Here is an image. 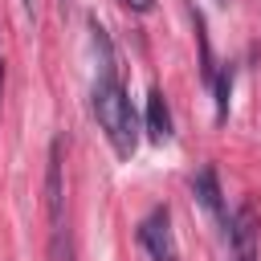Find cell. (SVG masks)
<instances>
[{
    "label": "cell",
    "instance_id": "obj_10",
    "mask_svg": "<svg viewBox=\"0 0 261 261\" xmlns=\"http://www.w3.org/2000/svg\"><path fill=\"white\" fill-rule=\"evenodd\" d=\"M0 90H4V61H0Z\"/></svg>",
    "mask_w": 261,
    "mask_h": 261
},
{
    "label": "cell",
    "instance_id": "obj_3",
    "mask_svg": "<svg viewBox=\"0 0 261 261\" xmlns=\"http://www.w3.org/2000/svg\"><path fill=\"white\" fill-rule=\"evenodd\" d=\"M45 216L53 232H65V184H61V139L49 143L45 159Z\"/></svg>",
    "mask_w": 261,
    "mask_h": 261
},
{
    "label": "cell",
    "instance_id": "obj_2",
    "mask_svg": "<svg viewBox=\"0 0 261 261\" xmlns=\"http://www.w3.org/2000/svg\"><path fill=\"white\" fill-rule=\"evenodd\" d=\"M139 245L151 253V261H179V245L171 232V212L159 204L139 220Z\"/></svg>",
    "mask_w": 261,
    "mask_h": 261
},
{
    "label": "cell",
    "instance_id": "obj_6",
    "mask_svg": "<svg viewBox=\"0 0 261 261\" xmlns=\"http://www.w3.org/2000/svg\"><path fill=\"white\" fill-rule=\"evenodd\" d=\"M143 130L151 135V143H167V139H171V110H167V98H163V90H159V86L147 94Z\"/></svg>",
    "mask_w": 261,
    "mask_h": 261
},
{
    "label": "cell",
    "instance_id": "obj_4",
    "mask_svg": "<svg viewBox=\"0 0 261 261\" xmlns=\"http://www.w3.org/2000/svg\"><path fill=\"white\" fill-rule=\"evenodd\" d=\"M228 249H232V261H257V237H261V224H257V208L253 204H241L232 216H228Z\"/></svg>",
    "mask_w": 261,
    "mask_h": 261
},
{
    "label": "cell",
    "instance_id": "obj_8",
    "mask_svg": "<svg viewBox=\"0 0 261 261\" xmlns=\"http://www.w3.org/2000/svg\"><path fill=\"white\" fill-rule=\"evenodd\" d=\"M122 4H126L130 12H151V8H155V0H122Z\"/></svg>",
    "mask_w": 261,
    "mask_h": 261
},
{
    "label": "cell",
    "instance_id": "obj_9",
    "mask_svg": "<svg viewBox=\"0 0 261 261\" xmlns=\"http://www.w3.org/2000/svg\"><path fill=\"white\" fill-rule=\"evenodd\" d=\"M20 8H24V16L37 24V0H20Z\"/></svg>",
    "mask_w": 261,
    "mask_h": 261
},
{
    "label": "cell",
    "instance_id": "obj_1",
    "mask_svg": "<svg viewBox=\"0 0 261 261\" xmlns=\"http://www.w3.org/2000/svg\"><path fill=\"white\" fill-rule=\"evenodd\" d=\"M90 45H94V90H90V106H94V118L106 135V143L114 147L118 159H130L139 151V114L118 82V69H114V45L106 37V29L98 20H90Z\"/></svg>",
    "mask_w": 261,
    "mask_h": 261
},
{
    "label": "cell",
    "instance_id": "obj_12",
    "mask_svg": "<svg viewBox=\"0 0 261 261\" xmlns=\"http://www.w3.org/2000/svg\"><path fill=\"white\" fill-rule=\"evenodd\" d=\"M220 4H228V0H220Z\"/></svg>",
    "mask_w": 261,
    "mask_h": 261
},
{
    "label": "cell",
    "instance_id": "obj_11",
    "mask_svg": "<svg viewBox=\"0 0 261 261\" xmlns=\"http://www.w3.org/2000/svg\"><path fill=\"white\" fill-rule=\"evenodd\" d=\"M61 8H69V0H61Z\"/></svg>",
    "mask_w": 261,
    "mask_h": 261
},
{
    "label": "cell",
    "instance_id": "obj_5",
    "mask_svg": "<svg viewBox=\"0 0 261 261\" xmlns=\"http://www.w3.org/2000/svg\"><path fill=\"white\" fill-rule=\"evenodd\" d=\"M192 196H196V204H200L216 224H224V228H228L224 200H220V184H216V171H212V167H200V171L192 175Z\"/></svg>",
    "mask_w": 261,
    "mask_h": 261
},
{
    "label": "cell",
    "instance_id": "obj_7",
    "mask_svg": "<svg viewBox=\"0 0 261 261\" xmlns=\"http://www.w3.org/2000/svg\"><path fill=\"white\" fill-rule=\"evenodd\" d=\"M212 86H216V122H224L228 118V90H232V65H224L216 77H212Z\"/></svg>",
    "mask_w": 261,
    "mask_h": 261
}]
</instances>
